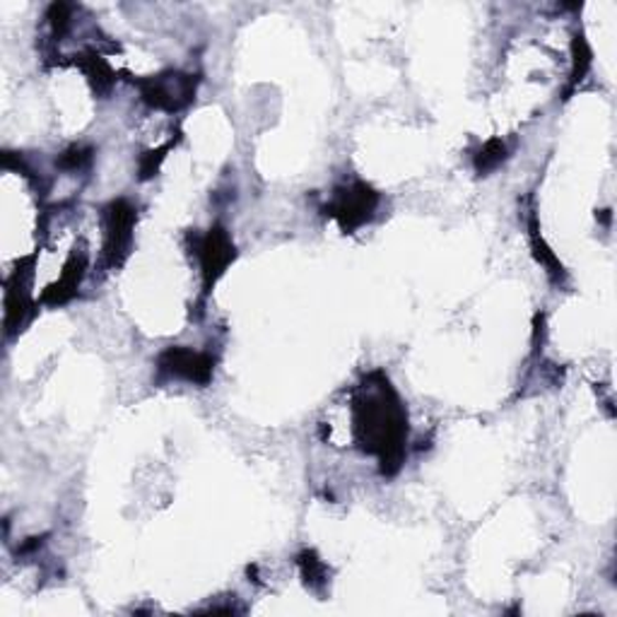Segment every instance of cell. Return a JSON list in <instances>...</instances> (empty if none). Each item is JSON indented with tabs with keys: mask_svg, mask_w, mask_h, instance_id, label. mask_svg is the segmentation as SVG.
I'll list each match as a JSON object with an SVG mask.
<instances>
[{
	"mask_svg": "<svg viewBox=\"0 0 617 617\" xmlns=\"http://www.w3.org/2000/svg\"><path fill=\"white\" fill-rule=\"evenodd\" d=\"M357 430L367 451L379 453L384 473H396L408 437V415L388 382L370 386V396L357 410Z\"/></svg>",
	"mask_w": 617,
	"mask_h": 617,
	"instance_id": "cell-1",
	"label": "cell"
},
{
	"mask_svg": "<svg viewBox=\"0 0 617 617\" xmlns=\"http://www.w3.org/2000/svg\"><path fill=\"white\" fill-rule=\"evenodd\" d=\"M135 208L129 200H111L104 208V256L109 268H117L129 256L135 230Z\"/></svg>",
	"mask_w": 617,
	"mask_h": 617,
	"instance_id": "cell-2",
	"label": "cell"
},
{
	"mask_svg": "<svg viewBox=\"0 0 617 617\" xmlns=\"http://www.w3.org/2000/svg\"><path fill=\"white\" fill-rule=\"evenodd\" d=\"M376 206H379V194L372 186L357 181L352 186L338 188L329 212L343 227V232H355L357 227L367 224L374 218Z\"/></svg>",
	"mask_w": 617,
	"mask_h": 617,
	"instance_id": "cell-3",
	"label": "cell"
},
{
	"mask_svg": "<svg viewBox=\"0 0 617 617\" xmlns=\"http://www.w3.org/2000/svg\"><path fill=\"white\" fill-rule=\"evenodd\" d=\"M141 90H143V99L150 107L162 111H176L191 102L196 95V82L191 75L167 73L141 82Z\"/></svg>",
	"mask_w": 617,
	"mask_h": 617,
	"instance_id": "cell-4",
	"label": "cell"
},
{
	"mask_svg": "<svg viewBox=\"0 0 617 617\" xmlns=\"http://www.w3.org/2000/svg\"><path fill=\"white\" fill-rule=\"evenodd\" d=\"M196 256L200 261V271H203V283L206 293L220 280V275L227 271V266L234 261V244L230 234L222 227L210 230L206 236L198 239L196 244Z\"/></svg>",
	"mask_w": 617,
	"mask_h": 617,
	"instance_id": "cell-5",
	"label": "cell"
},
{
	"mask_svg": "<svg viewBox=\"0 0 617 617\" xmlns=\"http://www.w3.org/2000/svg\"><path fill=\"white\" fill-rule=\"evenodd\" d=\"M159 370L169 376H179V379L206 386L212 379L216 360L206 355V352H194L188 348H169L162 352Z\"/></svg>",
	"mask_w": 617,
	"mask_h": 617,
	"instance_id": "cell-6",
	"label": "cell"
},
{
	"mask_svg": "<svg viewBox=\"0 0 617 617\" xmlns=\"http://www.w3.org/2000/svg\"><path fill=\"white\" fill-rule=\"evenodd\" d=\"M528 236H531V249H533V254H536L540 266L546 268V273L550 275L552 280L560 283L564 278V268H562V263L558 261V256L552 254V251L548 249V244L543 242V236H540L536 216H531V220H528Z\"/></svg>",
	"mask_w": 617,
	"mask_h": 617,
	"instance_id": "cell-7",
	"label": "cell"
},
{
	"mask_svg": "<svg viewBox=\"0 0 617 617\" xmlns=\"http://www.w3.org/2000/svg\"><path fill=\"white\" fill-rule=\"evenodd\" d=\"M297 564L301 570V576H305L307 586H311V588L326 586V576H329V570H326V564L317 558V552H313V550L301 552V555L297 558Z\"/></svg>",
	"mask_w": 617,
	"mask_h": 617,
	"instance_id": "cell-8",
	"label": "cell"
},
{
	"mask_svg": "<svg viewBox=\"0 0 617 617\" xmlns=\"http://www.w3.org/2000/svg\"><path fill=\"white\" fill-rule=\"evenodd\" d=\"M505 159H507V145H505V141H489L481 150V153H477L475 169H477V174H487V172L497 169Z\"/></svg>",
	"mask_w": 617,
	"mask_h": 617,
	"instance_id": "cell-9",
	"label": "cell"
},
{
	"mask_svg": "<svg viewBox=\"0 0 617 617\" xmlns=\"http://www.w3.org/2000/svg\"><path fill=\"white\" fill-rule=\"evenodd\" d=\"M572 48H574V68H572V78H570V90H574V87L586 78V73L591 70V58H594L584 36L576 34Z\"/></svg>",
	"mask_w": 617,
	"mask_h": 617,
	"instance_id": "cell-10",
	"label": "cell"
},
{
	"mask_svg": "<svg viewBox=\"0 0 617 617\" xmlns=\"http://www.w3.org/2000/svg\"><path fill=\"white\" fill-rule=\"evenodd\" d=\"M90 159H92V150H85V147H70L66 155H63L60 159H58V165L63 167V169H68V172H75V169H82V167H87L90 165Z\"/></svg>",
	"mask_w": 617,
	"mask_h": 617,
	"instance_id": "cell-11",
	"label": "cell"
}]
</instances>
